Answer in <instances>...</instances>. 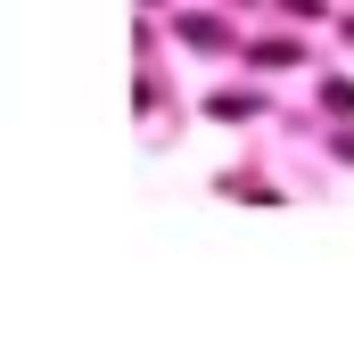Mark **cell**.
I'll return each mask as SVG.
<instances>
[{"label":"cell","mask_w":354,"mask_h":337,"mask_svg":"<svg viewBox=\"0 0 354 337\" xmlns=\"http://www.w3.org/2000/svg\"><path fill=\"white\" fill-rule=\"evenodd\" d=\"M322 107L330 115H354V83H322Z\"/></svg>","instance_id":"6da1fadb"},{"label":"cell","mask_w":354,"mask_h":337,"mask_svg":"<svg viewBox=\"0 0 354 337\" xmlns=\"http://www.w3.org/2000/svg\"><path fill=\"white\" fill-rule=\"evenodd\" d=\"M338 157H346V165H354V132H338Z\"/></svg>","instance_id":"7a4b0ae2"}]
</instances>
